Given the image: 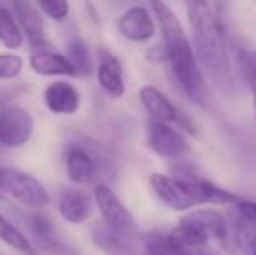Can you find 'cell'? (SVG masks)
<instances>
[{
  "mask_svg": "<svg viewBox=\"0 0 256 255\" xmlns=\"http://www.w3.org/2000/svg\"><path fill=\"white\" fill-rule=\"evenodd\" d=\"M237 206H239L242 211H246L248 215H251V217L256 220V203H253V201H242L240 199L239 203H237Z\"/></svg>",
  "mask_w": 256,
  "mask_h": 255,
  "instance_id": "484cf974",
  "label": "cell"
},
{
  "mask_svg": "<svg viewBox=\"0 0 256 255\" xmlns=\"http://www.w3.org/2000/svg\"><path fill=\"white\" fill-rule=\"evenodd\" d=\"M80 93L70 82L56 81L49 84L44 91L46 107L56 116H74L80 107Z\"/></svg>",
  "mask_w": 256,
  "mask_h": 255,
  "instance_id": "4fadbf2b",
  "label": "cell"
},
{
  "mask_svg": "<svg viewBox=\"0 0 256 255\" xmlns=\"http://www.w3.org/2000/svg\"><path fill=\"white\" fill-rule=\"evenodd\" d=\"M94 201L100 213H102L103 224L110 231H114L115 234L122 236V238L132 239V241H143V234L140 232V227L132 213L106 184L96 185Z\"/></svg>",
  "mask_w": 256,
  "mask_h": 255,
  "instance_id": "8992f818",
  "label": "cell"
},
{
  "mask_svg": "<svg viewBox=\"0 0 256 255\" xmlns=\"http://www.w3.org/2000/svg\"><path fill=\"white\" fill-rule=\"evenodd\" d=\"M23 32L7 4L0 2V44L7 49H20L23 46Z\"/></svg>",
  "mask_w": 256,
  "mask_h": 255,
  "instance_id": "d6986e66",
  "label": "cell"
},
{
  "mask_svg": "<svg viewBox=\"0 0 256 255\" xmlns=\"http://www.w3.org/2000/svg\"><path fill=\"white\" fill-rule=\"evenodd\" d=\"M24 227L28 229L34 246L38 253L46 255H80V250L56 227V224L40 211H24L20 215Z\"/></svg>",
  "mask_w": 256,
  "mask_h": 255,
  "instance_id": "5b68a950",
  "label": "cell"
},
{
  "mask_svg": "<svg viewBox=\"0 0 256 255\" xmlns=\"http://www.w3.org/2000/svg\"><path fill=\"white\" fill-rule=\"evenodd\" d=\"M251 255H256V252H254V253H251Z\"/></svg>",
  "mask_w": 256,
  "mask_h": 255,
  "instance_id": "83f0119b",
  "label": "cell"
},
{
  "mask_svg": "<svg viewBox=\"0 0 256 255\" xmlns=\"http://www.w3.org/2000/svg\"><path fill=\"white\" fill-rule=\"evenodd\" d=\"M98 84L103 93L110 98H120L126 93L124 84V68L122 63L112 53L100 49V65L96 70Z\"/></svg>",
  "mask_w": 256,
  "mask_h": 255,
  "instance_id": "5bb4252c",
  "label": "cell"
},
{
  "mask_svg": "<svg viewBox=\"0 0 256 255\" xmlns=\"http://www.w3.org/2000/svg\"><path fill=\"white\" fill-rule=\"evenodd\" d=\"M92 243L106 255H143V241L122 238L106 227L103 222H96L91 227Z\"/></svg>",
  "mask_w": 256,
  "mask_h": 255,
  "instance_id": "9a60e30c",
  "label": "cell"
},
{
  "mask_svg": "<svg viewBox=\"0 0 256 255\" xmlns=\"http://www.w3.org/2000/svg\"><path fill=\"white\" fill-rule=\"evenodd\" d=\"M0 197H2V196H0Z\"/></svg>",
  "mask_w": 256,
  "mask_h": 255,
  "instance_id": "f1b7e54d",
  "label": "cell"
},
{
  "mask_svg": "<svg viewBox=\"0 0 256 255\" xmlns=\"http://www.w3.org/2000/svg\"><path fill=\"white\" fill-rule=\"evenodd\" d=\"M150 7L154 9L158 25H160L168 62L171 63L178 86L188 96L190 102L199 107H209L211 103L209 88L204 81L202 72L199 70L196 51L186 41L182 21L178 20L174 11L166 6L164 2H154Z\"/></svg>",
  "mask_w": 256,
  "mask_h": 255,
  "instance_id": "6da1fadb",
  "label": "cell"
},
{
  "mask_svg": "<svg viewBox=\"0 0 256 255\" xmlns=\"http://www.w3.org/2000/svg\"><path fill=\"white\" fill-rule=\"evenodd\" d=\"M250 56H251V60L254 62V65H256V51H250Z\"/></svg>",
  "mask_w": 256,
  "mask_h": 255,
  "instance_id": "4316f807",
  "label": "cell"
},
{
  "mask_svg": "<svg viewBox=\"0 0 256 255\" xmlns=\"http://www.w3.org/2000/svg\"><path fill=\"white\" fill-rule=\"evenodd\" d=\"M146 143L157 156L166 159H182L190 149L186 138L174 126L155 119H148L146 124Z\"/></svg>",
  "mask_w": 256,
  "mask_h": 255,
  "instance_id": "ba28073f",
  "label": "cell"
},
{
  "mask_svg": "<svg viewBox=\"0 0 256 255\" xmlns=\"http://www.w3.org/2000/svg\"><path fill=\"white\" fill-rule=\"evenodd\" d=\"M150 187L172 210H190L199 204H237L240 201L236 194L200 178L196 171L185 168L180 170V166L172 170V175H150Z\"/></svg>",
  "mask_w": 256,
  "mask_h": 255,
  "instance_id": "3957f363",
  "label": "cell"
},
{
  "mask_svg": "<svg viewBox=\"0 0 256 255\" xmlns=\"http://www.w3.org/2000/svg\"><path fill=\"white\" fill-rule=\"evenodd\" d=\"M176 255H220V253L214 252L209 245H200V246H190V248H180L176 250Z\"/></svg>",
  "mask_w": 256,
  "mask_h": 255,
  "instance_id": "d4e9b609",
  "label": "cell"
},
{
  "mask_svg": "<svg viewBox=\"0 0 256 255\" xmlns=\"http://www.w3.org/2000/svg\"><path fill=\"white\" fill-rule=\"evenodd\" d=\"M188 21L192 27L196 56L214 86L223 93L236 88V75L226 51V37L222 23L206 2H188Z\"/></svg>",
  "mask_w": 256,
  "mask_h": 255,
  "instance_id": "7a4b0ae2",
  "label": "cell"
},
{
  "mask_svg": "<svg viewBox=\"0 0 256 255\" xmlns=\"http://www.w3.org/2000/svg\"><path fill=\"white\" fill-rule=\"evenodd\" d=\"M96 201L89 196L88 192L80 191V189H64L61 192L60 203H58V210H60L61 217L70 224H82L92 215Z\"/></svg>",
  "mask_w": 256,
  "mask_h": 255,
  "instance_id": "2e32d148",
  "label": "cell"
},
{
  "mask_svg": "<svg viewBox=\"0 0 256 255\" xmlns=\"http://www.w3.org/2000/svg\"><path fill=\"white\" fill-rule=\"evenodd\" d=\"M10 11H12L14 18H16L18 25H20L21 32L30 42L32 48L37 49L51 48L48 42V35H46V25H44V14L37 7V4L28 2V0H21V2H10Z\"/></svg>",
  "mask_w": 256,
  "mask_h": 255,
  "instance_id": "30bf717a",
  "label": "cell"
},
{
  "mask_svg": "<svg viewBox=\"0 0 256 255\" xmlns=\"http://www.w3.org/2000/svg\"><path fill=\"white\" fill-rule=\"evenodd\" d=\"M37 7L40 9L42 14L49 18L52 21H63L70 14V4L68 2H37Z\"/></svg>",
  "mask_w": 256,
  "mask_h": 255,
  "instance_id": "cb8c5ba5",
  "label": "cell"
},
{
  "mask_svg": "<svg viewBox=\"0 0 256 255\" xmlns=\"http://www.w3.org/2000/svg\"><path fill=\"white\" fill-rule=\"evenodd\" d=\"M239 63L242 75L246 79L248 86L251 89V95H253V105H254V116H256V65L251 60L250 51H240L239 53Z\"/></svg>",
  "mask_w": 256,
  "mask_h": 255,
  "instance_id": "7402d4cb",
  "label": "cell"
},
{
  "mask_svg": "<svg viewBox=\"0 0 256 255\" xmlns=\"http://www.w3.org/2000/svg\"><path fill=\"white\" fill-rule=\"evenodd\" d=\"M140 100H142L145 110L150 114V119L160 121V123L168 124H178L183 129L190 133H196L192 121L186 116H183L162 91H158L154 86H145L140 89Z\"/></svg>",
  "mask_w": 256,
  "mask_h": 255,
  "instance_id": "9c48e42d",
  "label": "cell"
},
{
  "mask_svg": "<svg viewBox=\"0 0 256 255\" xmlns=\"http://www.w3.org/2000/svg\"><path fill=\"white\" fill-rule=\"evenodd\" d=\"M143 255H176L169 234L150 232L143 236Z\"/></svg>",
  "mask_w": 256,
  "mask_h": 255,
  "instance_id": "44dd1931",
  "label": "cell"
},
{
  "mask_svg": "<svg viewBox=\"0 0 256 255\" xmlns=\"http://www.w3.org/2000/svg\"><path fill=\"white\" fill-rule=\"evenodd\" d=\"M21 68H23V60L18 55H10V53L0 55V81L18 77Z\"/></svg>",
  "mask_w": 256,
  "mask_h": 255,
  "instance_id": "603a6c76",
  "label": "cell"
},
{
  "mask_svg": "<svg viewBox=\"0 0 256 255\" xmlns=\"http://www.w3.org/2000/svg\"><path fill=\"white\" fill-rule=\"evenodd\" d=\"M34 135V117L24 107L0 100V145L18 149L30 142Z\"/></svg>",
  "mask_w": 256,
  "mask_h": 255,
  "instance_id": "52a82bcc",
  "label": "cell"
},
{
  "mask_svg": "<svg viewBox=\"0 0 256 255\" xmlns=\"http://www.w3.org/2000/svg\"><path fill=\"white\" fill-rule=\"evenodd\" d=\"M64 55L77 72V77H89L94 72V62H92L91 51L82 39H74V41L68 42Z\"/></svg>",
  "mask_w": 256,
  "mask_h": 255,
  "instance_id": "ffe728a7",
  "label": "cell"
},
{
  "mask_svg": "<svg viewBox=\"0 0 256 255\" xmlns=\"http://www.w3.org/2000/svg\"><path fill=\"white\" fill-rule=\"evenodd\" d=\"M118 32L128 41L132 42H146L155 35V23L152 14L142 6L128 9L117 21Z\"/></svg>",
  "mask_w": 256,
  "mask_h": 255,
  "instance_id": "7c38bea8",
  "label": "cell"
},
{
  "mask_svg": "<svg viewBox=\"0 0 256 255\" xmlns=\"http://www.w3.org/2000/svg\"><path fill=\"white\" fill-rule=\"evenodd\" d=\"M0 241L23 255H40L32 239L0 213Z\"/></svg>",
  "mask_w": 256,
  "mask_h": 255,
  "instance_id": "ac0fdd59",
  "label": "cell"
},
{
  "mask_svg": "<svg viewBox=\"0 0 256 255\" xmlns=\"http://www.w3.org/2000/svg\"><path fill=\"white\" fill-rule=\"evenodd\" d=\"M4 194L35 210L49 204V192L38 178L20 168L0 164V196Z\"/></svg>",
  "mask_w": 256,
  "mask_h": 255,
  "instance_id": "277c9868",
  "label": "cell"
},
{
  "mask_svg": "<svg viewBox=\"0 0 256 255\" xmlns=\"http://www.w3.org/2000/svg\"><path fill=\"white\" fill-rule=\"evenodd\" d=\"M66 177L70 182L77 185L94 184L102 175L100 161L92 156V152L88 147L80 143H72L66 150Z\"/></svg>",
  "mask_w": 256,
  "mask_h": 255,
  "instance_id": "8fae6325",
  "label": "cell"
},
{
  "mask_svg": "<svg viewBox=\"0 0 256 255\" xmlns=\"http://www.w3.org/2000/svg\"><path fill=\"white\" fill-rule=\"evenodd\" d=\"M30 67L35 74L52 77V75H64V77H77V72L72 67L66 55L51 48L37 49L30 56Z\"/></svg>",
  "mask_w": 256,
  "mask_h": 255,
  "instance_id": "e0dca14e",
  "label": "cell"
}]
</instances>
